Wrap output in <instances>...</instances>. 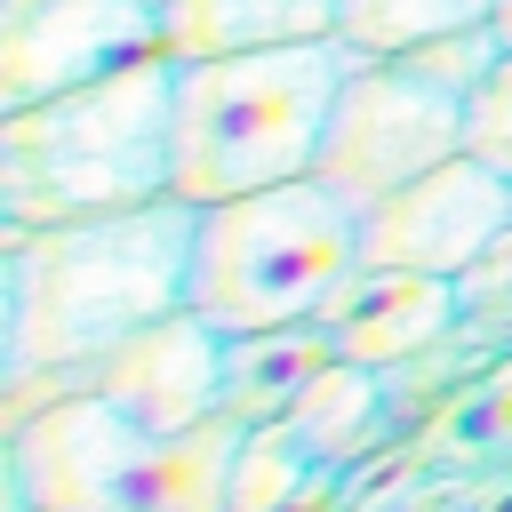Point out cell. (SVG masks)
Masks as SVG:
<instances>
[{"mask_svg":"<svg viewBox=\"0 0 512 512\" xmlns=\"http://www.w3.org/2000/svg\"><path fill=\"white\" fill-rule=\"evenodd\" d=\"M128 512H512V312L376 368L368 416L336 440L200 416L144 456Z\"/></svg>","mask_w":512,"mask_h":512,"instance_id":"6da1fadb","label":"cell"},{"mask_svg":"<svg viewBox=\"0 0 512 512\" xmlns=\"http://www.w3.org/2000/svg\"><path fill=\"white\" fill-rule=\"evenodd\" d=\"M192 200H144L104 216H64L40 232H8L0 256V376L80 368L120 336L184 312L192 272Z\"/></svg>","mask_w":512,"mask_h":512,"instance_id":"7a4b0ae2","label":"cell"},{"mask_svg":"<svg viewBox=\"0 0 512 512\" xmlns=\"http://www.w3.org/2000/svg\"><path fill=\"white\" fill-rule=\"evenodd\" d=\"M176 56H136L88 88L0 112V224L40 232L64 216L168 200Z\"/></svg>","mask_w":512,"mask_h":512,"instance_id":"3957f363","label":"cell"},{"mask_svg":"<svg viewBox=\"0 0 512 512\" xmlns=\"http://www.w3.org/2000/svg\"><path fill=\"white\" fill-rule=\"evenodd\" d=\"M352 64H360L352 40L176 56L168 192L208 208V200H240V192H272V184L312 176L328 112H336V88H344Z\"/></svg>","mask_w":512,"mask_h":512,"instance_id":"277c9868","label":"cell"},{"mask_svg":"<svg viewBox=\"0 0 512 512\" xmlns=\"http://www.w3.org/2000/svg\"><path fill=\"white\" fill-rule=\"evenodd\" d=\"M352 272H360V216L320 176H296V184L200 208L184 312L208 320L224 344L312 328Z\"/></svg>","mask_w":512,"mask_h":512,"instance_id":"5b68a950","label":"cell"},{"mask_svg":"<svg viewBox=\"0 0 512 512\" xmlns=\"http://www.w3.org/2000/svg\"><path fill=\"white\" fill-rule=\"evenodd\" d=\"M464 104L456 88L424 80L416 64L400 56H360L336 88V112H328V136H320V184L368 216L376 200H392L400 184L448 168L464 152Z\"/></svg>","mask_w":512,"mask_h":512,"instance_id":"8992f818","label":"cell"},{"mask_svg":"<svg viewBox=\"0 0 512 512\" xmlns=\"http://www.w3.org/2000/svg\"><path fill=\"white\" fill-rule=\"evenodd\" d=\"M504 232H512V176H496L488 160L456 152L448 168L400 184L392 200H376L360 216V272H432V280H456Z\"/></svg>","mask_w":512,"mask_h":512,"instance_id":"52a82bcc","label":"cell"},{"mask_svg":"<svg viewBox=\"0 0 512 512\" xmlns=\"http://www.w3.org/2000/svg\"><path fill=\"white\" fill-rule=\"evenodd\" d=\"M160 56L152 0H0V112Z\"/></svg>","mask_w":512,"mask_h":512,"instance_id":"ba28073f","label":"cell"},{"mask_svg":"<svg viewBox=\"0 0 512 512\" xmlns=\"http://www.w3.org/2000/svg\"><path fill=\"white\" fill-rule=\"evenodd\" d=\"M336 40V0H168L160 48L168 56H240V48H296Z\"/></svg>","mask_w":512,"mask_h":512,"instance_id":"9c48e42d","label":"cell"},{"mask_svg":"<svg viewBox=\"0 0 512 512\" xmlns=\"http://www.w3.org/2000/svg\"><path fill=\"white\" fill-rule=\"evenodd\" d=\"M488 16H496V0H336V40H352L360 56H408V48L472 32Z\"/></svg>","mask_w":512,"mask_h":512,"instance_id":"30bf717a","label":"cell"},{"mask_svg":"<svg viewBox=\"0 0 512 512\" xmlns=\"http://www.w3.org/2000/svg\"><path fill=\"white\" fill-rule=\"evenodd\" d=\"M496 56H504V32H496V24H472V32H448V40H424V48H408L400 64H416L424 80H440V88L472 96V88L496 72Z\"/></svg>","mask_w":512,"mask_h":512,"instance_id":"8fae6325","label":"cell"},{"mask_svg":"<svg viewBox=\"0 0 512 512\" xmlns=\"http://www.w3.org/2000/svg\"><path fill=\"white\" fill-rule=\"evenodd\" d=\"M464 152L472 160H488L496 176H512V48L496 56V72L472 88V104H464Z\"/></svg>","mask_w":512,"mask_h":512,"instance_id":"7c38bea8","label":"cell"},{"mask_svg":"<svg viewBox=\"0 0 512 512\" xmlns=\"http://www.w3.org/2000/svg\"><path fill=\"white\" fill-rule=\"evenodd\" d=\"M496 32H504V48H512V0H496V16H488Z\"/></svg>","mask_w":512,"mask_h":512,"instance_id":"4fadbf2b","label":"cell"},{"mask_svg":"<svg viewBox=\"0 0 512 512\" xmlns=\"http://www.w3.org/2000/svg\"><path fill=\"white\" fill-rule=\"evenodd\" d=\"M152 8H168V0H152Z\"/></svg>","mask_w":512,"mask_h":512,"instance_id":"5bb4252c","label":"cell"}]
</instances>
